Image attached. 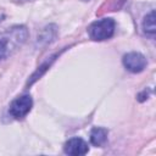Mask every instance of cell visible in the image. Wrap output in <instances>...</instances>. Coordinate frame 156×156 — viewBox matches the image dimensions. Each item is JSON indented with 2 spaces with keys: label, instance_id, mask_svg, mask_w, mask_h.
I'll list each match as a JSON object with an SVG mask.
<instances>
[{
  "label": "cell",
  "instance_id": "cell-6",
  "mask_svg": "<svg viewBox=\"0 0 156 156\" xmlns=\"http://www.w3.org/2000/svg\"><path fill=\"white\" fill-rule=\"evenodd\" d=\"M107 140V129L101 127L93 128L90 133V141L95 146H102Z\"/></svg>",
  "mask_w": 156,
  "mask_h": 156
},
{
  "label": "cell",
  "instance_id": "cell-7",
  "mask_svg": "<svg viewBox=\"0 0 156 156\" xmlns=\"http://www.w3.org/2000/svg\"><path fill=\"white\" fill-rule=\"evenodd\" d=\"M143 29L144 32L154 37L155 32H156V26H155V11H151L149 15L145 16L144 22H143Z\"/></svg>",
  "mask_w": 156,
  "mask_h": 156
},
{
  "label": "cell",
  "instance_id": "cell-8",
  "mask_svg": "<svg viewBox=\"0 0 156 156\" xmlns=\"http://www.w3.org/2000/svg\"><path fill=\"white\" fill-rule=\"evenodd\" d=\"M21 1H28V0H21Z\"/></svg>",
  "mask_w": 156,
  "mask_h": 156
},
{
  "label": "cell",
  "instance_id": "cell-3",
  "mask_svg": "<svg viewBox=\"0 0 156 156\" xmlns=\"http://www.w3.org/2000/svg\"><path fill=\"white\" fill-rule=\"evenodd\" d=\"M32 106H33V100L30 95H22L11 102L9 111L10 115L16 119H22L28 115Z\"/></svg>",
  "mask_w": 156,
  "mask_h": 156
},
{
  "label": "cell",
  "instance_id": "cell-5",
  "mask_svg": "<svg viewBox=\"0 0 156 156\" xmlns=\"http://www.w3.org/2000/svg\"><path fill=\"white\" fill-rule=\"evenodd\" d=\"M63 150L67 155L80 156V155H85L89 151V147L88 144L82 138H72L68 141H66Z\"/></svg>",
  "mask_w": 156,
  "mask_h": 156
},
{
  "label": "cell",
  "instance_id": "cell-2",
  "mask_svg": "<svg viewBox=\"0 0 156 156\" xmlns=\"http://www.w3.org/2000/svg\"><path fill=\"white\" fill-rule=\"evenodd\" d=\"M115 26L116 24L112 18H102L100 21H95L88 28L89 37L93 40H98V41L108 39L115 33Z\"/></svg>",
  "mask_w": 156,
  "mask_h": 156
},
{
  "label": "cell",
  "instance_id": "cell-1",
  "mask_svg": "<svg viewBox=\"0 0 156 156\" xmlns=\"http://www.w3.org/2000/svg\"><path fill=\"white\" fill-rule=\"evenodd\" d=\"M28 37V30L24 26H16L7 29L0 35V61L6 58L16 48L21 46Z\"/></svg>",
  "mask_w": 156,
  "mask_h": 156
},
{
  "label": "cell",
  "instance_id": "cell-4",
  "mask_svg": "<svg viewBox=\"0 0 156 156\" xmlns=\"http://www.w3.org/2000/svg\"><path fill=\"white\" fill-rule=\"evenodd\" d=\"M123 65L128 71L139 73L146 67V58L139 52H129L123 56Z\"/></svg>",
  "mask_w": 156,
  "mask_h": 156
}]
</instances>
